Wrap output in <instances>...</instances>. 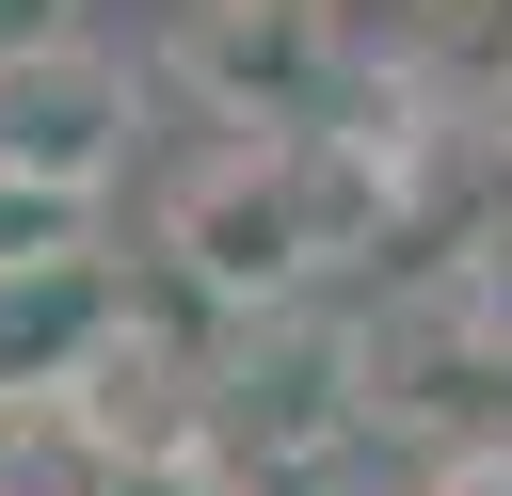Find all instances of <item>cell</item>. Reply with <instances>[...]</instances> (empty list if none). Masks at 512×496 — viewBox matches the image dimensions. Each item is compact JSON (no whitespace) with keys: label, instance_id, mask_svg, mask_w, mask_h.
I'll use <instances>...</instances> for the list:
<instances>
[{"label":"cell","instance_id":"cell-1","mask_svg":"<svg viewBox=\"0 0 512 496\" xmlns=\"http://www.w3.org/2000/svg\"><path fill=\"white\" fill-rule=\"evenodd\" d=\"M144 240H160V272H176L208 320H288V304H320L352 256L400 240V112H384V80H368V112H336V128H224V144L144 208Z\"/></svg>","mask_w":512,"mask_h":496},{"label":"cell","instance_id":"cell-2","mask_svg":"<svg viewBox=\"0 0 512 496\" xmlns=\"http://www.w3.org/2000/svg\"><path fill=\"white\" fill-rule=\"evenodd\" d=\"M144 80L208 144L224 128H336V112H368V32H352V0H160Z\"/></svg>","mask_w":512,"mask_h":496},{"label":"cell","instance_id":"cell-3","mask_svg":"<svg viewBox=\"0 0 512 496\" xmlns=\"http://www.w3.org/2000/svg\"><path fill=\"white\" fill-rule=\"evenodd\" d=\"M144 112H160V80H144L128 48H96V32L16 48V64H0V176H32V192H64V208H112L128 160H144Z\"/></svg>","mask_w":512,"mask_h":496},{"label":"cell","instance_id":"cell-4","mask_svg":"<svg viewBox=\"0 0 512 496\" xmlns=\"http://www.w3.org/2000/svg\"><path fill=\"white\" fill-rule=\"evenodd\" d=\"M352 400H368V432L480 448V432H512V352L464 320V288H448V272H416L400 304H368V320H352Z\"/></svg>","mask_w":512,"mask_h":496},{"label":"cell","instance_id":"cell-5","mask_svg":"<svg viewBox=\"0 0 512 496\" xmlns=\"http://www.w3.org/2000/svg\"><path fill=\"white\" fill-rule=\"evenodd\" d=\"M368 80L416 128H512V0H384Z\"/></svg>","mask_w":512,"mask_h":496},{"label":"cell","instance_id":"cell-6","mask_svg":"<svg viewBox=\"0 0 512 496\" xmlns=\"http://www.w3.org/2000/svg\"><path fill=\"white\" fill-rule=\"evenodd\" d=\"M128 304V256H32V272H0V384H64L80 352H96V320Z\"/></svg>","mask_w":512,"mask_h":496},{"label":"cell","instance_id":"cell-7","mask_svg":"<svg viewBox=\"0 0 512 496\" xmlns=\"http://www.w3.org/2000/svg\"><path fill=\"white\" fill-rule=\"evenodd\" d=\"M0 496H176V480H144L80 416V384H0Z\"/></svg>","mask_w":512,"mask_h":496},{"label":"cell","instance_id":"cell-8","mask_svg":"<svg viewBox=\"0 0 512 496\" xmlns=\"http://www.w3.org/2000/svg\"><path fill=\"white\" fill-rule=\"evenodd\" d=\"M432 272H448V288H464V320H480V336L512 352V192H496V208H480V224H464V240H448Z\"/></svg>","mask_w":512,"mask_h":496},{"label":"cell","instance_id":"cell-9","mask_svg":"<svg viewBox=\"0 0 512 496\" xmlns=\"http://www.w3.org/2000/svg\"><path fill=\"white\" fill-rule=\"evenodd\" d=\"M80 240H96V208H64V192L0 176V272H32V256H80Z\"/></svg>","mask_w":512,"mask_h":496},{"label":"cell","instance_id":"cell-10","mask_svg":"<svg viewBox=\"0 0 512 496\" xmlns=\"http://www.w3.org/2000/svg\"><path fill=\"white\" fill-rule=\"evenodd\" d=\"M416 496H512V432H480V448H432V464H416Z\"/></svg>","mask_w":512,"mask_h":496},{"label":"cell","instance_id":"cell-11","mask_svg":"<svg viewBox=\"0 0 512 496\" xmlns=\"http://www.w3.org/2000/svg\"><path fill=\"white\" fill-rule=\"evenodd\" d=\"M64 32H80V0H0V64L16 48H64Z\"/></svg>","mask_w":512,"mask_h":496}]
</instances>
